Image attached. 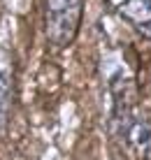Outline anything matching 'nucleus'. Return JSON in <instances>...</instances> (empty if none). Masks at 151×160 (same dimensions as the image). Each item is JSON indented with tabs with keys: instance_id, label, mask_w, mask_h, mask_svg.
I'll return each mask as SVG.
<instances>
[{
	"instance_id": "f257e3e1",
	"label": "nucleus",
	"mask_w": 151,
	"mask_h": 160,
	"mask_svg": "<svg viewBox=\"0 0 151 160\" xmlns=\"http://www.w3.org/2000/svg\"><path fill=\"white\" fill-rule=\"evenodd\" d=\"M84 19V0H44V35L56 49L77 40Z\"/></svg>"
},
{
	"instance_id": "f03ea898",
	"label": "nucleus",
	"mask_w": 151,
	"mask_h": 160,
	"mask_svg": "<svg viewBox=\"0 0 151 160\" xmlns=\"http://www.w3.org/2000/svg\"><path fill=\"white\" fill-rule=\"evenodd\" d=\"M16 95V70L12 51L0 47V132L7 128Z\"/></svg>"
},
{
	"instance_id": "7ed1b4c3",
	"label": "nucleus",
	"mask_w": 151,
	"mask_h": 160,
	"mask_svg": "<svg viewBox=\"0 0 151 160\" xmlns=\"http://www.w3.org/2000/svg\"><path fill=\"white\" fill-rule=\"evenodd\" d=\"M116 14L133 30L151 40V0H121L116 5Z\"/></svg>"
},
{
	"instance_id": "20e7f679",
	"label": "nucleus",
	"mask_w": 151,
	"mask_h": 160,
	"mask_svg": "<svg viewBox=\"0 0 151 160\" xmlns=\"http://www.w3.org/2000/svg\"><path fill=\"white\" fill-rule=\"evenodd\" d=\"M142 158H144V160H151V144L147 146V151L142 153Z\"/></svg>"
}]
</instances>
